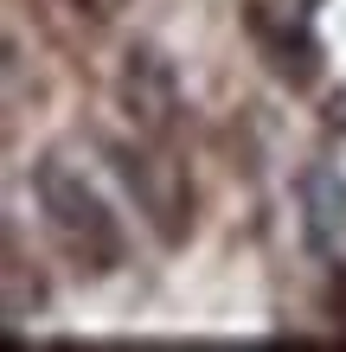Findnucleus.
Returning <instances> with one entry per match:
<instances>
[{
  "instance_id": "nucleus-1",
  "label": "nucleus",
  "mask_w": 346,
  "mask_h": 352,
  "mask_svg": "<svg viewBox=\"0 0 346 352\" xmlns=\"http://www.w3.org/2000/svg\"><path fill=\"white\" fill-rule=\"evenodd\" d=\"M39 205H45V224L65 243L71 263H84V269H116L122 263V224L96 199V186H84V173L45 160L39 167Z\"/></svg>"
},
{
  "instance_id": "nucleus-2",
  "label": "nucleus",
  "mask_w": 346,
  "mask_h": 352,
  "mask_svg": "<svg viewBox=\"0 0 346 352\" xmlns=\"http://www.w3.org/2000/svg\"><path fill=\"white\" fill-rule=\"evenodd\" d=\"M122 179H129V192L141 199V212L154 218L160 237H180L186 231V212H193V192H186V173L167 167V160H148V154H122Z\"/></svg>"
},
{
  "instance_id": "nucleus-3",
  "label": "nucleus",
  "mask_w": 346,
  "mask_h": 352,
  "mask_svg": "<svg viewBox=\"0 0 346 352\" xmlns=\"http://www.w3.org/2000/svg\"><path fill=\"white\" fill-rule=\"evenodd\" d=\"M250 32H257V45H263V58H270L276 77H289V84H308V77H314V38H308V26H301V19L257 13Z\"/></svg>"
},
{
  "instance_id": "nucleus-4",
  "label": "nucleus",
  "mask_w": 346,
  "mask_h": 352,
  "mask_svg": "<svg viewBox=\"0 0 346 352\" xmlns=\"http://www.w3.org/2000/svg\"><path fill=\"white\" fill-rule=\"evenodd\" d=\"M122 102L141 129H167L173 116V77L160 58H129V77H122Z\"/></svg>"
}]
</instances>
